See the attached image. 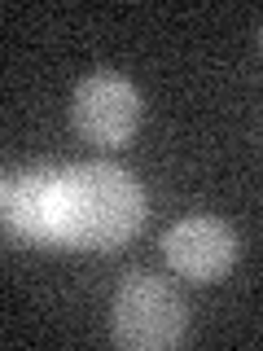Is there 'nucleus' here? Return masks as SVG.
<instances>
[{
  "mask_svg": "<svg viewBox=\"0 0 263 351\" xmlns=\"http://www.w3.org/2000/svg\"><path fill=\"white\" fill-rule=\"evenodd\" d=\"M145 224V193L123 167L88 162L58 171V228L53 246L114 250Z\"/></svg>",
  "mask_w": 263,
  "mask_h": 351,
  "instance_id": "f257e3e1",
  "label": "nucleus"
},
{
  "mask_svg": "<svg viewBox=\"0 0 263 351\" xmlns=\"http://www.w3.org/2000/svg\"><path fill=\"white\" fill-rule=\"evenodd\" d=\"M114 343L127 351H167L184 338V299L153 272H132L114 294Z\"/></svg>",
  "mask_w": 263,
  "mask_h": 351,
  "instance_id": "f03ea898",
  "label": "nucleus"
},
{
  "mask_svg": "<svg viewBox=\"0 0 263 351\" xmlns=\"http://www.w3.org/2000/svg\"><path fill=\"white\" fill-rule=\"evenodd\" d=\"M71 114L84 141H92L101 149H118L140 128V97L123 75H88L75 88Z\"/></svg>",
  "mask_w": 263,
  "mask_h": 351,
  "instance_id": "7ed1b4c3",
  "label": "nucleus"
},
{
  "mask_svg": "<svg viewBox=\"0 0 263 351\" xmlns=\"http://www.w3.org/2000/svg\"><path fill=\"white\" fill-rule=\"evenodd\" d=\"M162 255L180 277L215 281L237 263V233L215 215H184L167 228Z\"/></svg>",
  "mask_w": 263,
  "mask_h": 351,
  "instance_id": "20e7f679",
  "label": "nucleus"
},
{
  "mask_svg": "<svg viewBox=\"0 0 263 351\" xmlns=\"http://www.w3.org/2000/svg\"><path fill=\"white\" fill-rule=\"evenodd\" d=\"M5 219L9 228L53 241L58 228V171H22L5 180Z\"/></svg>",
  "mask_w": 263,
  "mask_h": 351,
  "instance_id": "39448f33",
  "label": "nucleus"
},
{
  "mask_svg": "<svg viewBox=\"0 0 263 351\" xmlns=\"http://www.w3.org/2000/svg\"><path fill=\"white\" fill-rule=\"evenodd\" d=\"M259 53H263V27H259Z\"/></svg>",
  "mask_w": 263,
  "mask_h": 351,
  "instance_id": "423d86ee",
  "label": "nucleus"
}]
</instances>
